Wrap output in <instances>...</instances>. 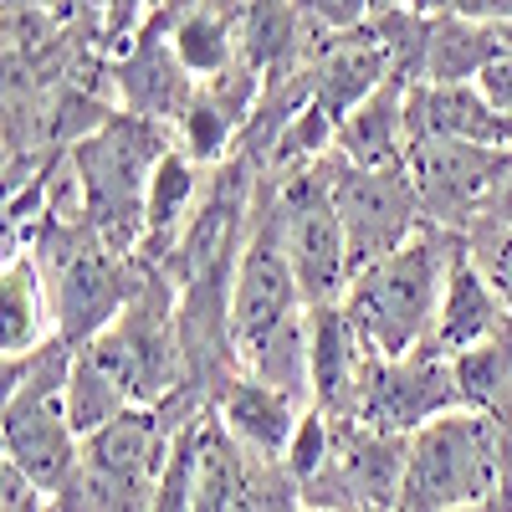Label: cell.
Wrapping results in <instances>:
<instances>
[{"label":"cell","mask_w":512,"mask_h":512,"mask_svg":"<svg viewBox=\"0 0 512 512\" xmlns=\"http://www.w3.org/2000/svg\"><path fill=\"white\" fill-rule=\"evenodd\" d=\"M52 338H57L52 287L31 251L11 256L6 272H0V349H6V359H26L36 349H47Z\"/></svg>","instance_id":"cell-14"},{"label":"cell","mask_w":512,"mask_h":512,"mask_svg":"<svg viewBox=\"0 0 512 512\" xmlns=\"http://www.w3.org/2000/svg\"><path fill=\"white\" fill-rule=\"evenodd\" d=\"M169 47L200 88L216 82L241 62V6H175Z\"/></svg>","instance_id":"cell-15"},{"label":"cell","mask_w":512,"mask_h":512,"mask_svg":"<svg viewBox=\"0 0 512 512\" xmlns=\"http://www.w3.org/2000/svg\"><path fill=\"white\" fill-rule=\"evenodd\" d=\"M210 410L226 425V436L256 461H287V446L308 415L297 400H287L282 390H272V384L251 379V374H236Z\"/></svg>","instance_id":"cell-9"},{"label":"cell","mask_w":512,"mask_h":512,"mask_svg":"<svg viewBox=\"0 0 512 512\" xmlns=\"http://www.w3.org/2000/svg\"><path fill=\"white\" fill-rule=\"evenodd\" d=\"M333 210L344 221L354 272L395 256L405 241L425 231L410 169H359V164L333 159Z\"/></svg>","instance_id":"cell-7"},{"label":"cell","mask_w":512,"mask_h":512,"mask_svg":"<svg viewBox=\"0 0 512 512\" xmlns=\"http://www.w3.org/2000/svg\"><path fill=\"white\" fill-rule=\"evenodd\" d=\"M415 82L390 77L374 98H364L344 123H338V159L359 169H405L410 159V128H405V98Z\"/></svg>","instance_id":"cell-12"},{"label":"cell","mask_w":512,"mask_h":512,"mask_svg":"<svg viewBox=\"0 0 512 512\" xmlns=\"http://www.w3.org/2000/svg\"><path fill=\"white\" fill-rule=\"evenodd\" d=\"M466 256L477 262V272L492 282V292L502 297V308L512 313V226L502 221H477L472 231L461 236Z\"/></svg>","instance_id":"cell-19"},{"label":"cell","mask_w":512,"mask_h":512,"mask_svg":"<svg viewBox=\"0 0 512 512\" xmlns=\"http://www.w3.org/2000/svg\"><path fill=\"white\" fill-rule=\"evenodd\" d=\"M410 185L420 200L425 226L466 236L477 221L492 216V205L512 175V149H482V144H415Z\"/></svg>","instance_id":"cell-5"},{"label":"cell","mask_w":512,"mask_h":512,"mask_svg":"<svg viewBox=\"0 0 512 512\" xmlns=\"http://www.w3.org/2000/svg\"><path fill=\"white\" fill-rule=\"evenodd\" d=\"M456 512H512V492H502L492 502H477V507H456Z\"/></svg>","instance_id":"cell-22"},{"label":"cell","mask_w":512,"mask_h":512,"mask_svg":"<svg viewBox=\"0 0 512 512\" xmlns=\"http://www.w3.org/2000/svg\"><path fill=\"white\" fill-rule=\"evenodd\" d=\"M456 390H461V410H482V415H502V405L512 400V328L492 344L456 354Z\"/></svg>","instance_id":"cell-18"},{"label":"cell","mask_w":512,"mask_h":512,"mask_svg":"<svg viewBox=\"0 0 512 512\" xmlns=\"http://www.w3.org/2000/svg\"><path fill=\"white\" fill-rule=\"evenodd\" d=\"M512 328V313L502 308V297L492 292V282L477 272V262L466 256H456L451 267V282H446V297H441V318H436V354L456 359V354H472L482 344H492V338H502Z\"/></svg>","instance_id":"cell-11"},{"label":"cell","mask_w":512,"mask_h":512,"mask_svg":"<svg viewBox=\"0 0 512 512\" xmlns=\"http://www.w3.org/2000/svg\"><path fill=\"white\" fill-rule=\"evenodd\" d=\"M425 11H431V36H425L420 82L461 88V82H477L497 57H507V47H502V26L466 21V16H456L451 6H425Z\"/></svg>","instance_id":"cell-13"},{"label":"cell","mask_w":512,"mask_h":512,"mask_svg":"<svg viewBox=\"0 0 512 512\" xmlns=\"http://www.w3.org/2000/svg\"><path fill=\"white\" fill-rule=\"evenodd\" d=\"M169 154H175V128L134 118V113H113L98 134L67 149L77 185H82V216H88L103 246L139 256L149 185Z\"/></svg>","instance_id":"cell-2"},{"label":"cell","mask_w":512,"mask_h":512,"mask_svg":"<svg viewBox=\"0 0 512 512\" xmlns=\"http://www.w3.org/2000/svg\"><path fill=\"white\" fill-rule=\"evenodd\" d=\"M185 512H246V456L226 436L216 410H205V420H200L195 477H190V507Z\"/></svg>","instance_id":"cell-16"},{"label":"cell","mask_w":512,"mask_h":512,"mask_svg":"<svg viewBox=\"0 0 512 512\" xmlns=\"http://www.w3.org/2000/svg\"><path fill=\"white\" fill-rule=\"evenodd\" d=\"M333 159L297 169V175H272L282 231H287V256H292V272H297L308 308H338L354 282L349 236L333 210Z\"/></svg>","instance_id":"cell-4"},{"label":"cell","mask_w":512,"mask_h":512,"mask_svg":"<svg viewBox=\"0 0 512 512\" xmlns=\"http://www.w3.org/2000/svg\"><path fill=\"white\" fill-rule=\"evenodd\" d=\"M405 128L415 144H482L512 149V123L477 93V82L441 88V82H415L405 98Z\"/></svg>","instance_id":"cell-8"},{"label":"cell","mask_w":512,"mask_h":512,"mask_svg":"<svg viewBox=\"0 0 512 512\" xmlns=\"http://www.w3.org/2000/svg\"><path fill=\"white\" fill-rule=\"evenodd\" d=\"M308 338H313V410L328 415L333 425H349L369 354L344 308H308Z\"/></svg>","instance_id":"cell-10"},{"label":"cell","mask_w":512,"mask_h":512,"mask_svg":"<svg viewBox=\"0 0 512 512\" xmlns=\"http://www.w3.org/2000/svg\"><path fill=\"white\" fill-rule=\"evenodd\" d=\"M456 256H461V236L425 226L395 256L354 272L349 297L338 308L354 323L369 359H410L436 344V318H441V297Z\"/></svg>","instance_id":"cell-1"},{"label":"cell","mask_w":512,"mask_h":512,"mask_svg":"<svg viewBox=\"0 0 512 512\" xmlns=\"http://www.w3.org/2000/svg\"><path fill=\"white\" fill-rule=\"evenodd\" d=\"M477 93H482V98L512 123V57H497V62L477 77Z\"/></svg>","instance_id":"cell-20"},{"label":"cell","mask_w":512,"mask_h":512,"mask_svg":"<svg viewBox=\"0 0 512 512\" xmlns=\"http://www.w3.org/2000/svg\"><path fill=\"white\" fill-rule=\"evenodd\" d=\"M128 410H139L134 400L123 395V384L98 369L88 354H72V374H67V420L77 441H93L98 431H108L113 420H123Z\"/></svg>","instance_id":"cell-17"},{"label":"cell","mask_w":512,"mask_h":512,"mask_svg":"<svg viewBox=\"0 0 512 512\" xmlns=\"http://www.w3.org/2000/svg\"><path fill=\"white\" fill-rule=\"evenodd\" d=\"M451 410H461L451 359L436 349H420L410 359H369L349 425L374 436H415Z\"/></svg>","instance_id":"cell-6"},{"label":"cell","mask_w":512,"mask_h":512,"mask_svg":"<svg viewBox=\"0 0 512 512\" xmlns=\"http://www.w3.org/2000/svg\"><path fill=\"white\" fill-rule=\"evenodd\" d=\"M507 431L502 415L451 410L410 436L400 512H456L507 492Z\"/></svg>","instance_id":"cell-3"},{"label":"cell","mask_w":512,"mask_h":512,"mask_svg":"<svg viewBox=\"0 0 512 512\" xmlns=\"http://www.w3.org/2000/svg\"><path fill=\"white\" fill-rule=\"evenodd\" d=\"M487 221L512 226V175H507V185H502V195H497V205H492V216H487Z\"/></svg>","instance_id":"cell-21"}]
</instances>
